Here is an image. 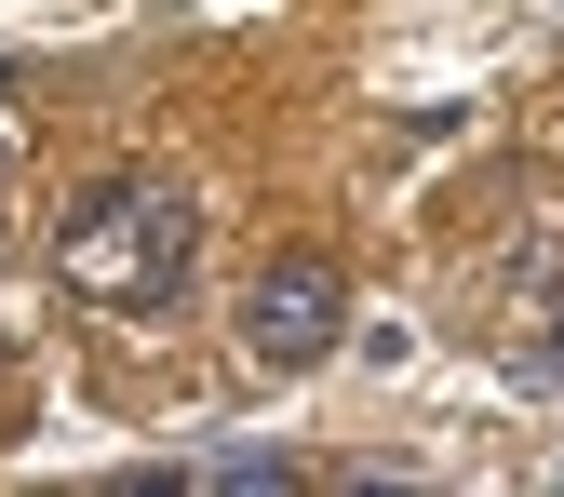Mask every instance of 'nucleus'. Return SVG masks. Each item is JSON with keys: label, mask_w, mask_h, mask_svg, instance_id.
Instances as JSON below:
<instances>
[{"label": "nucleus", "mask_w": 564, "mask_h": 497, "mask_svg": "<svg viewBox=\"0 0 564 497\" xmlns=\"http://www.w3.org/2000/svg\"><path fill=\"white\" fill-rule=\"evenodd\" d=\"M188 256H202V202L175 175H108L82 216L54 229L67 296H95V310H175L188 296Z\"/></svg>", "instance_id": "f257e3e1"}, {"label": "nucleus", "mask_w": 564, "mask_h": 497, "mask_svg": "<svg viewBox=\"0 0 564 497\" xmlns=\"http://www.w3.org/2000/svg\"><path fill=\"white\" fill-rule=\"evenodd\" d=\"M336 323H349V282H336V256H269V269L242 282V349H256L269 377L323 364V349H336Z\"/></svg>", "instance_id": "f03ea898"}, {"label": "nucleus", "mask_w": 564, "mask_h": 497, "mask_svg": "<svg viewBox=\"0 0 564 497\" xmlns=\"http://www.w3.org/2000/svg\"><path fill=\"white\" fill-rule=\"evenodd\" d=\"M134 484H202V497H282V484H296V457H282V444H216V457H162V471H134Z\"/></svg>", "instance_id": "7ed1b4c3"}, {"label": "nucleus", "mask_w": 564, "mask_h": 497, "mask_svg": "<svg viewBox=\"0 0 564 497\" xmlns=\"http://www.w3.org/2000/svg\"><path fill=\"white\" fill-rule=\"evenodd\" d=\"M551 364H564V323H551Z\"/></svg>", "instance_id": "20e7f679"}]
</instances>
